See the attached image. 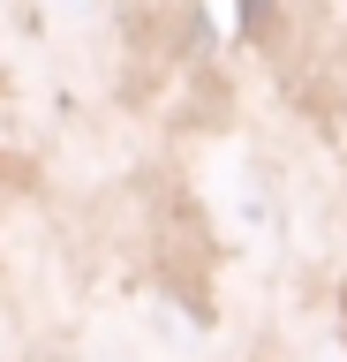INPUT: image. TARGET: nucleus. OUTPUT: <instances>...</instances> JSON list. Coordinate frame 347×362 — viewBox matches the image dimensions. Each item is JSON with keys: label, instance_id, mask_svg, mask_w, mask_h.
<instances>
[]
</instances>
